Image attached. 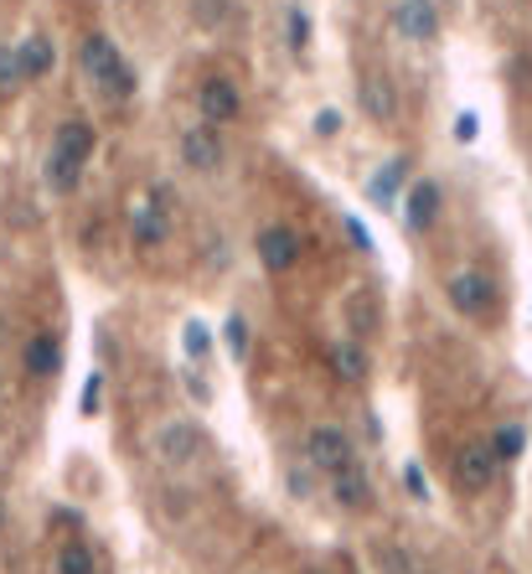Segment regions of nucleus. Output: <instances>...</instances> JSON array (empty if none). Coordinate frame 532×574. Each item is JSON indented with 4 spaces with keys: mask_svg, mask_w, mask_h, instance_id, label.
<instances>
[{
    "mask_svg": "<svg viewBox=\"0 0 532 574\" xmlns=\"http://www.w3.org/2000/svg\"><path fill=\"white\" fill-rule=\"evenodd\" d=\"M78 73H83V83H89L104 104H130L134 93H140L134 62L119 52V42L109 31H89V37L78 42Z\"/></svg>",
    "mask_w": 532,
    "mask_h": 574,
    "instance_id": "obj_1",
    "label": "nucleus"
},
{
    "mask_svg": "<svg viewBox=\"0 0 532 574\" xmlns=\"http://www.w3.org/2000/svg\"><path fill=\"white\" fill-rule=\"evenodd\" d=\"M155 461L161 466H171V471H192V466H202L208 461V451H212V440H208V430L197 420H187V414H177V420H165L161 430H155Z\"/></svg>",
    "mask_w": 532,
    "mask_h": 574,
    "instance_id": "obj_2",
    "label": "nucleus"
},
{
    "mask_svg": "<svg viewBox=\"0 0 532 574\" xmlns=\"http://www.w3.org/2000/svg\"><path fill=\"white\" fill-rule=\"evenodd\" d=\"M300 455L305 466L321 471V476H337V471L357 466V440L341 430V424H311L305 440H300Z\"/></svg>",
    "mask_w": 532,
    "mask_h": 574,
    "instance_id": "obj_3",
    "label": "nucleus"
},
{
    "mask_svg": "<svg viewBox=\"0 0 532 574\" xmlns=\"http://www.w3.org/2000/svg\"><path fill=\"white\" fill-rule=\"evenodd\" d=\"M444 301L455 305L460 316L486 321L491 311H496V280H491L481 264H460V270L444 280Z\"/></svg>",
    "mask_w": 532,
    "mask_h": 574,
    "instance_id": "obj_4",
    "label": "nucleus"
},
{
    "mask_svg": "<svg viewBox=\"0 0 532 574\" xmlns=\"http://www.w3.org/2000/svg\"><path fill=\"white\" fill-rule=\"evenodd\" d=\"M388 31L409 47L440 42V31H444L440 0H393V6H388Z\"/></svg>",
    "mask_w": 532,
    "mask_h": 574,
    "instance_id": "obj_5",
    "label": "nucleus"
},
{
    "mask_svg": "<svg viewBox=\"0 0 532 574\" xmlns=\"http://www.w3.org/2000/svg\"><path fill=\"white\" fill-rule=\"evenodd\" d=\"M197 120L218 124V130L243 120V89H238L233 73H218V68H212V73L197 83Z\"/></svg>",
    "mask_w": 532,
    "mask_h": 574,
    "instance_id": "obj_6",
    "label": "nucleus"
},
{
    "mask_svg": "<svg viewBox=\"0 0 532 574\" xmlns=\"http://www.w3.org/2000/svg\"><path fill=\"white\" fill-rule=\"evenodd\" d=\"M165 239H171V202H165V187H150L130 208V243L140 254H155Z\"/></svg>",
    "mask_w": 532,
    "mask_h": 574,
    "instance_id": "obj_7",
    "label": "nucleus"
},
{
    "mask_svg": "<svg viewBox=\"0 0 532 574\" xmlns=\"http://www.w3.org/2000/svg\"><path fill=\"white\" fill-rule=\"evenodd\" d=\"M177 155H181V167L197 171V177H218L222 161H228V145H222V130L208 120H197L187 124L177 135Z\"/></svg>",
    "mask_w": 532,
    "mask_h": 574,
    "instance_id": "obj_8",
    "label": "nucleus"
},
{
    "mask_svg": "<svg viewBox=\"0 0 532 574\" xmlns=\"http://www.w3.org/2000/svg\"><path fill=\"white\" fill-rule=\"evenodd\" d=\"M496 476H502V461H496V451H491V440H465V445L455 451V486L465 492V497L491 492Z\"/></svg>",
    "mask_w": 532,
    "mask_h": 574,
    "instance_id": "obj_9",
    "label": "nucleus"
},
{
    "mask_svg": "<svg viewBox=\"0 0 532 574\" xmlns=\"http://www.w3.org/2000/svg\"><path fill=\"white\" fill-rule=\"evenodd\" d=\"M253 254H259L264 274H290L300 264V254H305V239L290 223H264L253 233Z\"/></svg>",
    "mask_w": 532,
    "mask_h": 574,
    "instance_id": "obj_10",
    "label": "nucleus"
},
{
    "mask_svg": "<svg viewBox=\"0 0 532 574\" xmlns=\"http://www.w3.org/2000/svg\"><path fill=\"white\" fill-rule=\"evenodd\" d=\"M357 109H362L372 124H393L399 120V83H393L383 68H362V73H357Z\"/></svg>",
    "mask_w": 532,
    "mask_h": 574,
    "instance_id": "obj_11",
    "label": "nucleus"
},
{
    "mask_svg": "<svg viewBox=\"0 0 532 574\" xmlns=\"http://www.w3.org/2000/svg\"><path fill=\"white\" fill-rule=\"evenodd\" d=\"M440 212H444V187L434 177H414L409 192H403V223H409V233H429V228L440 223Z\"/></svg>",
    "mask_w": 532,
    "mask_h": 574,
    "instance_id": "obj_12",
    "label": "nucleus"
},
{
    "mask_svg": "<svg viewBox=\"0 0 532 574\" xmlns=\"http://www.w3.org/2000/svg\"><path fill=\"white\" fill-rule=\"evenodd\" d=\"M325 363H331V373H337L347 389H362V383L372 379V358L357 336H337V342L325 348Z\"/></svg>",
    "mask_w": 532,
    "mask_h": 574,
    "instance_id": "obj_13",
    "label": "nucleus"
},
{
    "mask_svg": "<svg viewBox=\"0 0 532 574\" xmlns=\"http://www.w3.org/2000/svg\"><path fill=\"white\" fill-rule=\"evenodd\" d=\"M47 151L68 155V161H78V167H89L93 151H99V130H93L89 120H78V114H68V120H58V130H52V145Z\"/></svg>",
    "mask_w": 532,
    "mask_h": 574,
    "instance_id": "obj_14",
    "label": "nucleus"
},
{
    "mask_svg": "<svg viewBox=\"0 0 532 574\" xmlns=\"http://www.w3.org/2000/svg\"><path fill=\"white\" fill-rule=\"evenodd\" d=\"M331 502H337L341 513H368L372 507V476L368 466H347L331 476Z\"/></svg>",
    "mask_w": 532,
    "mask_h": 574,
    "instance_id": "obj_15",
    "label": "nucleus"
},
{
    "mask_svg": "<svg viewBox=\"0 0 532 574\" xmlns=\"http://www.w3.org/2000/svg\"><path fill=\"white\" fill-rule=\"evenodd\" d=\"M409 182H414V177H409V161L393 155V161H383V167L368 177V202L372 208H393V202L409 192Z\"/></svg>",
    "mask_w": 532,
    "mask_h": 574,
    "instance_id": "obj_16",
    "label": "nucleus"
},
{
    "mask_svg": "<svg viewBox=\"0 0 532 574\" xmlns=\"http://www.w3.org/2000/svg\"><path fill=\"white\" fill-rule=\"evenodd\" d=\"M21 367H27L31 379L37 383H47V379H58V367H62V342L52 332H37L21 348Z\"/></svg>",
    "mask_w": 532,
    "mask_h": 574,
    "instance_id": "obj_17",
    "label": "nucleus"
},
{
    "mask_svg": "<svg viewBox=\"0 0 532 574\" xmlns=\"http://www.w3.org/2000/svg\"><path fill=\"white\" fill-rule=\"evenodd\" d=\"M21 47V68H27V83H42V78H52V68H58V47H52V37H42V31H31Z\"/></svg>",
    "mask_w": 532,
    "mask_h": 574,
    "instance_id": "obj_18",
    "label": "nucleus"
},
{
    "mask_svg": "<svg viewBox=\"0 0 532 574\" xmlns=\"http://www.w3.org/2000/svg\"><path fill=\"white\" fill-rule=\"evenodd\" d=\"M83 171H89V167H78V161H68V155H58V151H47V161H42V182H47V192L73 197L78 187H83Z\"/></svg>",
    "mask_w": 532,
    "mask_h": 574,
    "instance_id": "obj_19",
    "label": "nucleus"
},
{
    "mask_svg": "<svg viewBox=\"0 0 532 574\" xmlns=\"http://www.w3.org/2000/svg\"><path fill=\"white\" fill-rule=\"evenodd\" d=\"M311 37H315L311 11H305V6H290V11H284V47L300 58V52H311Z\"/></svg>",
    "mask_w": 532,
    "mask_h": 574,
    "instance_id": "obj_20",
    "label": "nucleus"
},
{
    "mask_svg": "<svg viewBox=\"0 0 532 574\" xmlns=\"http://www.w3.org/2000/svg\"><path fill=\"white\" fill-rule=\"evenodd\" d=\"M491 451H496V461H502V466H512V461H518L522 451H528V430H522V424H496V430H491Z\"/></svg>",
    "mask_w": 532,
    "mask_h": 574,
    "instance_id": "obj_21",
    "label": "nucleus"
},
{
    "mask_svg": "<svg viewBox=\"0 0 532 574\" xmlns=\"http://www.w3.org/2000/svg\"><path fill=\"white\" fill-rule=\"evenodd\" d=\"M58 574H99L93 548L89 544H62L58 548Z\"/></svg>",
    "mask_w": 532,
    "mask_h": 574,
    "instance_id": "obj_22",
    "label": "nucleus"
},
{
    "mask_svg": "<svg viewBox=\"0 0 532 574\" xmlns=\"http://www.w3.org/2000/svg\"><path fill=\"white\" fill-rule=\"evenodd\" d=\"M228 16H233V0H192V21L197 27H228Z\"/></svg>",
    "mask_w": 532,
    "mask_h": 574,
    "instance_id": "obj_23",
    "label": "nucleus"
},
{
    "mask_svg": "<svg viewBox=\"0 0 532 574\" xmlns=\"http://www.w3.org/2000/svg\"><path fill=\"white\" fill-rule=\"evenodd\" d=\"M27 68H21V47H0V89H21Z\"/></svg>",
    "mask_w": 532,
    "mask_h": 574,
    "instance_id": "obj_24",
    "label": "nucleus"
},
{
    "mask_svg": "<svg viewBox=\"0 0 532 574\" xmlns=\"http://www.w3.org/2000/svg\"><path fill=\"white\" fill-rule=\"evenodd\" d=\"M181 342H187V352H192V358H208V352H212V332L202 326V321H187Z\"/></svg>",
    "mask_w": 532,
    "mask_h": 574,
    "instance_id": "obj_25",
    "label": "nucleus"
},
{
    "mask_svg": "<svg viewBox=\"0 0 532 574\" xmlns=\"http://www.w3.org/2000/svg\"><path fill=\"white\" fill-rule=\"evenodd\" d=\"M228 352H233L238 363L249 358V321L243 316H228Z\"/></svg>",
    "mask_w": 532,
    "mask_h": 574,
    "instance_id": "obj_26",
    "label": "nucleus"
},
{
    "mask_svg": "<svg viewBox=\"0 0 532 574\" xmlns=\"http://www.w3.org/2000/svg\"><path fill=\"white\" fill-rule=\"evenodd\" d=\"M99 404H104V373H89V383H83V399H78V409H83V414H99Z\"/></svg>",
    "mask_w": 532,
    "mask_h": 574,
    "instance_id": "obj_27",
    "label": "nucleus"
},
{
    "mask_svg": "<svg viewBox=\"0 0 532 574\" xmlns=\"http://www.w3.org/2000/svg\"><path fill=\"white\" fill-rule=\"evenodd\" d=\"M475 135H481V120H475V114H460V120H455V140H460V145H471Z\"/></svg>",
    "mask_w": 532,
    "mask_h": 574,
    "instance_id": "obj_28",
    "label": "nucleus"
},
{
    "mask_svg": "<svg viewBox=\"0 0 532 574\" xmlns=\"http://www.w3.org/2000/svg\"><path fill=\"white\" fill-rule=\"evenodd\" d=\"M341 130V109H321L315 114V135H337Z\"/></svg>",
    "mask_w": 532,
    "mask_h": 574,
    "instance_id": "obj_29",
    "label": "nucleus"
},
{
    "mask_svg": "<svg viewBox=\"0 0 532 574\" xmlns=\"http://www.w3.org/2000/svg\"><path fill=\"white\" fill-rule=\"evenodd\" d=\"M347 233H352V243H357V249H372V239H368V228L357 223V218H347Z\"/></svg>",
    "mask_w": 532,
    "mask_h": 574,
    "instance_id": "obj_30",
    "label": "nucleus"
},
{
    "mask_svg": "<svg viewBox=\"0 0 532 574\" xmlns=\"http://www.w3.org/2000/svg\"><path fill=\"white\" fill-rule=\"evenodd\" d=\"M403 482H409V492H414V497H424V492H429V486H424V482H419V471H414V466L403 471Z\"/></svg>",
    "mask_w": 532,
    "mask_h": 574,
    "instance_id": "obj_31",
    "label": "nucleus"
},
{
    "mask_svg": "<svg viewBox=\"0 0 532 574\" xmlns=\"http://www.w3.org/2000/svg\"><path fill=\"white\" fill-rule=\"evenodd\" d=\"M0 528H6V497H0Z\"/></svg>",
    "mask_w": 532,
    "mask_h": 574,
    "instance_id": "obj_32",
    "label": "nucleus"
}]
</instances>
